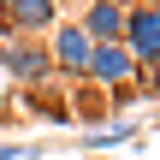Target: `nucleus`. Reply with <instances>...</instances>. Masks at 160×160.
<instances>
[{"instance_id":"nucleus-1","label":"nucleus","mask_w":160,"mask_h":160,"mask_svg":"<svg viewBox=\"0 0 160 160\" xmlns=\"http://www.w3.org/2000/svg\"><path fill=\"white\" fill-rule=\"evenodd\" d=\"M0 71H6L18 89H42L48 77H59L42 36H0Z\"/></svg>"},{"instance_id":"nucleus-2","label":"nucleus","mask_w":160,"mask_h":160,"mask_svg":"<svg viewBox=\"0 0 160 160\" xmlns=\"http://www.w3.org/2000/svg\"><path fill=\"white\" fill-rule=\"evenodd\" d=\"M48 53H53V71H65V77H77V83H83L95 42L83 36V24H77V18H59V24L48 30Z\"/></svg>"},{"instance_id":"nucleus-3","label":"nucleus","mask_w":160,"mask_h":160,"mask_svg":"<svg viewBox=\"0 0 160 160\" xmlns=\"http://www.w3.org/2000/svg\"><path fill=\"white\" fill-rule=\"evenodd\" d=\"M137 77H142V71H137V59H131L125 42H95L83 83H95V89H125V83H137Z\"/></svg>"},{"instance_id":"nucleus-4","label":"nucleus","mask_w":160,"mask_h":160,"mask_svg":"<svg viewBox=\"0 0 160 160\" xmlns=\"http://www.w3.org/2000/svg\"><path fill=\"white\" fill-rule=\"evenodd\" d=\"M125 48H131L137 71L160 65V6H131L125 12Z\"/></svg>"},{"instance_id":"nucleus-5","label":"nucleus","mask_w":160,"mask_h":160,"mask_svg":"<svg viewBox=\"0 0 160 160\" xmlns=\"http://www.w3.org/2000/svg\"><path fill=\"white\" fill-rule=\"evenodd\" d=\"M53 24H59V0H0L6 36H48Z\"/></svg>"},{"instance_id":"nucleus-6","label":"nucleus","mask_w":160,"mask_h":160,"mask_svg":"<svg viewBox=\"0 0 160 160\" xmlns=\"http://www.w3.org/2000/svg\"><path fill=\"white\" fill-rule=\"evenodd\" d=\"M125 12H131V6H107V0H83L77 24H83V36H89V42H125Z\"/></svg>"},{"instance_id":"nucleus-7","label":"nucleus","mask_w":160,"mask_h":160,"mask_svg":"<svg viewBox=\"0 0 160 160\" xmlns=\"http://www.w3.org/2000/svg\"><path fill=\"white\" fill-rule=\"evenodd\" d=\"M83 125H107L113 119V107H107V89H95V83H77V107H71Z\"/></svg>"},{"instance_id":"nucleus-8","label":"nucleus","mask_w":160,"mask_h":160,"mask_svg":"<svg viewBox=\"0 0 160 160\" xmlns=\"http://www.w3.org/2000/svg\"><path fill=\"white\" fill-rule=\"evenodd\" d=\"M131 137H137V119H107V125L83 131V148H119V142H131Z\"/></svg>"},{"instance_id":"nucleus-9","label":"nucleus","mask_w":160,"mask_h":160,"mask_svg":"<svg viewBox=\"0 0 160 160\" xmlns=\"http://www.w3.org/2000/svg\"><path fill=\"white\" fill-rule=\"evenodd\" d=\"M0 160H42L36 142H0Z\"/></svg>"},{"instance_id":"nucleus-10","label":"nucleus","mask_w":160,"mask_h":160,"mask_svg":"<svg viewBox=\"0 0 160 160\" xmlns=\"http://www.w3.org/2000/svg\"><path fill=\"white\" fill-rule=\"evenodd\" d=\"M137 83H142V95H148V101H160V65H154V71H142Z\"/></svg>"},{"instance_id":"nucleus-11","label":"nucleus","mask_w":160,"mask_h":160,"mask_svg":"<svg viewBox=\"0 0 160 160\" xmlns=\"http://www.w3.org/2000/svg\"><path fill=\"white\" fill-rule=\"evenodd\" d=\"M107 6H137V0H107Z\"/></svg>"},{"instance_id":"nucleus-12","label":"nucleus","mask_w":160,"mask_h":160,"mask_svg":"<svg viewBox=\"0 0 160 160\" xmlns=\"http://www.w3.org/2000/svg\"><path fill=\"white\" fill-rule=\"evenodd\" d=\"M137 6H160V0H137Z\"/></svg>"},{"instance_id":"nucleus-13","label":"nucleus","mask_w":160,"mask_h":160,"mask_svg":"<svg viewBox=\"0 0 160 160\" xmlns=\"http://www.w3.org/2000/svg\"><path fill=\"white\" fill-rule=\"evenodd\" d=\"M0 119H6V101H0Z\"/></svg>"}]
</instances>
